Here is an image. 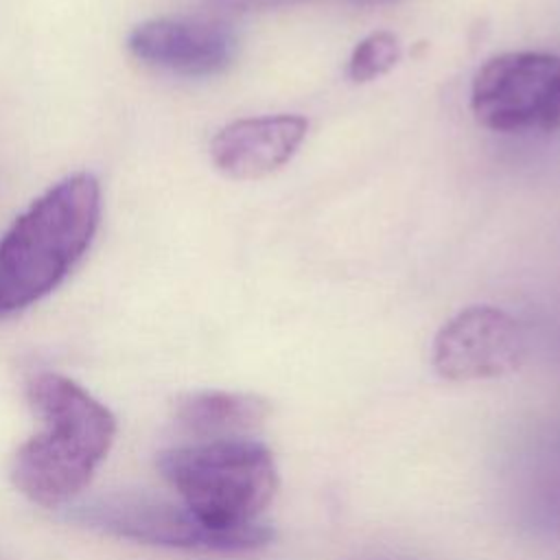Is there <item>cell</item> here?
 Masks as SVG:
<instances>
[{"label": "cell", "mask_w": 560, "mask_h": 560, "mask_svg": "<svg viewBox=\"0 0 560 560\" xmlns=\"http://www.w3.org/2000/svg\"><path fill=\"white\" fill-rule=\"evenodd\" d=\"M304 116L278 114L241 118L219 129L210 142L214 166L234 179H258L282 168L306 138Z\"/></svg>", "instance_id": "cell-8"}, {"label": "cell", "mask_w": 560, "mask_h": 560, "mask_svg": "<svg viewBox=\"0 0 560 560\" xmlns=\"http://www.w3.org/2000/svg\"><path fill=\"white\" fill-rule=\"evenodd\" d=\"M136 59L182 77L223 72L236 52L234 35L217 22L155 18L138 24L127 39Z\"/></svg>", "instance_id": "cell-7"}, {"label": "cell", "mask_w": 560, "mask_h": 560, "mask_svg": "<svg viewBox=\"0 0 560 560\" xmlns=\"http://www.w3.org/2000/svg\"><path fill=\"white\" fill-rule=\"evenodd\" d=\"M101 217V186L74 173L48 188L0 241V315L48 295L81 260Z\"/></svg>", "instance_id": "cell-2"}, {"label": "cell", "mask_w": 560, "mask_h": 560, "mask_svg": "<svg viewBox=\"0 0 560 560\" xmlns=\"http://www.w3.org/2000/svg\"><path fill=\"white\" fill-rule=\"evenodd\" d=\"M158 468L182 503L217 529L256 523L278 490L273 455L252 435L166 448Z\"/></svg>", "instance_id": "cell-3"}, {"label": "cell", "mask_w": 560, "mask_h": 560, "mask_svg": "<svg viewBox=\"0 0 560 560\" xmlns=\"http://www.w3.org/2000/svg\"><path fill=\"white\" fill-rule=\"evenodd\" d=\"M26 394L44 431L15 451L11 479L33 503L59 508L90 483L105 459L116 418L81 385L55 372L35 374Z\"/></svg>", "instance_id": "cell-1"}, {"label": "cell", "mask_w": 560, "mask_h": 560, "mask_svg": "<svg viewBox=\"0 0 560 560\" xmlns=\"http://www.w3.org/2000/svg\"><path fill=\"white\" fill-rule=\"evenodd\" d=\"M68 521L116 538L190 551L243 553L267 547L273 527L249 523L217 529L197 518L184 503H173L149 492H112L68 510Z\"/></svg>", "instance_id": "cell-4"}, {"label": "cell", "mask_w": 560, "mask_h": 560, "mask_svg": "<svg viewBox=\"0 0 560 560\" xmlns=\"http://www.w3.org/2000/svg\"><path fill=\"white\" fill-rule=\"evenodd\" d=\"M400 59L398 37L389 31H376L361 39L350 59H348V77L354 83H368L385 72H389Z\"/></svg>", "instance_id": "cell-10"}, {"label": "cell", "mask_w": 560, "mask_h": 560, "mask_svg": "<svg viewBox=\"0 0 560 560\" xmlns=\"http://www.w3.org/2000/svg\"><path fill=\"white\" fill-rule=\"evenodd\" d=\"M527 357L518 319L494 306H468L433 339V368L446 381H483L514 372Z\"/></svg>", "instance_id": "cell-6"}, {"label": "cell", "mask_w": 560, "mask_h": 560, "mask_svg": "<svg viewBox=\"0 0 560 560\" xmlns=\"http://www.w3.org/2000/svg\"><path fill=\"white\" fill-rule=\"evenodd\" d=\"M221 7H228V9H234V11H252V9H262V7H273V4H280V2H287V0H212Z\"/></svg>", "instance_id": "cell-11"}, {"label": "cell", "mask_w": 560, "mask_h": 560, "mask_svg": "<svg viewBox=\"0 0 560 560\" xmlns=\"http://www.w3.org/2000/svg\"><path fill=\"white\" fill-rule=\"evenodd\" d=\"M470 112L492 131L560 127V57L514 50L488 59L470 85Z\"/></svg>", "instance_id": "cell-5"}, {"label": "cell", "mask_w": 560, "mask_h": 560, "mask_svg": "<svg viewBox=\"0 0 560 560\" xmlns=\"http://www.w3.org/2000/svg\"><path fill=\"white\" fill-rule=\"evenodd\" d=\"M372 560H396V558H372Z\"/></svg>", "instance_id": "cell-12"}, {"label": "cell", "mask_w": 560, "mask_h": 560, "mask_svg": "<svg viewBox=\"0 0 560 560\" xmlns=\"http://www.w3.org/2000/svg\"><path fill=\"white\" fill-rule=\"evenodd\" d=\"M269 411V402L256 394L201 389L177 400L175 420L188 435L197 438L195 442H201L247 438L267 420Z\"/></svg>", "instance_id": "cell-9"}]
</instances>
